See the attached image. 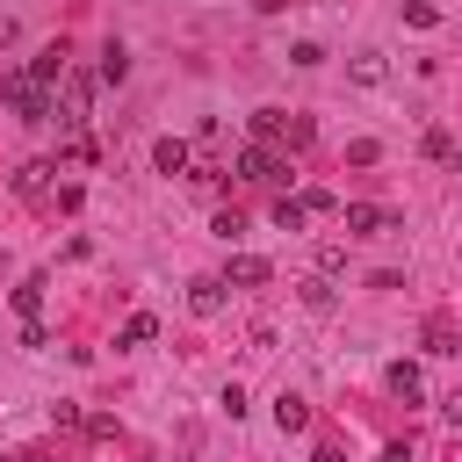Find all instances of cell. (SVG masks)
<instances>
[{"label":"cell","mask_w":462,"mask_h":462,"mask_svg":"<svg viewBox=\"0 0 462 462\" xmlns=\"http://www.w3.org/2000/svg\"><path fill=\"white\" fill-rule=\"evenodd\" d=\"M0 101L22 116V123H51V108H58V94L29 72V65H14V72H0Z\"/></svg>","instance_id":"6da1fadb"},{"label":"cell","mask_w":462,"mask_h":462,"mask_svg":"<svg viewBox=\"0 0 462 462\" xmlns=\"http://www.w3.org/2000/svg\"><path fill=\"white\" fill-rule=\"evenodd\" d=\"M238 180H253V188H274V180H289V159L274 152V144H238Z\"/></svg>","instance_id":"7a4b0ae2"},{"label":"cell","mask_w":462,"mask_h":462,"mask_svg":"<svg viewBox=\"0 0 462 462\" xmlns=\"http://www.w3.org/2000/svg\"><path fill=\"white\" fill-rule=\"evenodd\" d=\"M339 224H346L354 238H383V231H397V209H383V202H346Z\"/></svg>","instance_id":"3957f363"},{"label":"cell","mask_w":462,"mask_h":462,"mask_svg":"<svg viewBox=\"0 0 462 462\" xmlns=\"http://www.w3.org/2000/svg\"><path fill=\"white\" fill-rule=\"evenodd\" d=\"M94 87H101V79H87V72H72V79H65V116H58L65 130H79V123H87V108H94Z\"/></svg>","instance_id":"277c9868"},{"label":"cell","mask_w":462,"mask_h":462,"mask_svg":"<svg viewBox=\"0 0 462 462\" xmlns=\"http://www.w3.org/2000/svg\"><path fill=\"white\" fill-rule=\"evenodd\" d=\"M267 274H274V267H267L260 253H231V260H224V289H260Z\"/></svg>","instance_id":"5b68a950"},{"label":"cell","mask_w":462,"mask_h":462,"mask_svg":"<svg viewBox=\"0 0 462 462\" xmlns=\"http://www.w3.org/2000/svg\"><path fill=\"white\" fill-rule=\"evenodd\" d=\"M188 310H195V318H217V310H224V274L188 282Z\"/></svg>","instance_id":"8992f818"},{"label":"cell","mask_w":462,"mask_h":462,"mask_svg":"<svg viewBox=\"0 0 462 462\" xmlns=\"http://www.w3.org/2000/svg\"><path fill=\"white\" fill-rule=\"evenodd\" d=\"M152 166H159V173H188V166H195L188 137H159V144H152Z\"/></svg>","instance_id":"52a82bcc"},{"label":"cell","mask_w":462,"mask_h":462,"mask_svg":"<svg viewBox=\"0 0 462 462\" xmlns=\"http://www.w3.org/2000/svg\"><path fill=\"white\" fill-rule=\"evenodd\" d=\"M51 173H58L51 159H29V166L14 173V195H29V202H43V195H51Z\"/></svg>","instance_id":"ba28073f"},{"label":"cell","mask_w":462,"mask_h":462,"mask_svg":"<svg viewBox=\"0 0 462 462\" xmlns=\"http://www.w3.org/2000/svg\"><path fill=\"white\" fill-rule=\"evenodd\" d=\"M29 72H36V79H43L51 94H58V79H65V43H51V51H36V58H29Z\"/></svg>","instance_id":"9c48e42d"},{"label":"cell","mask_w":462,"mask_h":462,"mask_svg":"<svg viewBox=\"0 0 462 462\" xmlns=\"http://www.w3.org/2000/svg\"><path fill=\"white\" fill-rule=\"evenodd\" d=\"M274 426H282V433H303V426H310V404L282 390V397H274Z\"/></svg>","instance_id":"30bf717a"},{"label":"cell","mask_w":462,"mask_h":462,"mask_svg":"<svg viewBox=\"0 0 462 462\" xmlns=\"http://www.w3.org/2000/svg\"><path fill=\"white\" fill-rule=\"evenodd\" d=\"M144 339H159V318H152V310H137V318H123V332H116V346H144Z\"/></svg>","instance_id":"8fae6325"},{"label":"cell","mask_w":462,"mask_h":462,"mask_svg":"<svg viewBox=\"0 0 462 462\" xmlns=\"http://www.w3.org/2000/svg\"><path fill=\"white\" fill-rule=\"evenodd\" d=\"M390 397H404V404H419V397H426V383H419V368H411V361H397V368H390Z\"/></svg>","instance_id":"7c38bea8"},{"label":"cell","mask_w":462,"mask_h":462,"mask_svg":"<svg viewBox=\"0 0 462 462\" xmlns=\"http://www.w3.org/2000/svg\"><path fill=\"white\" fill-rule=\"evenodd\" d=\"M274 224H282V231H303V224H310L303 195H282V202H274Z\"/></svg>","instance_id":"4fadbf2b"},{"label":"cell","mask_w":462,"mask_h":462,"mask_svg":"<svg viewBox=\"0 0 462 462\" xmlns=\"http://www.w3.org/2000/svg\"><path fill=\"white\" fill-rule=\"evenodd\" d=\"M43 289H51V282H43V274H29V282L14 289V310H22V318H36V310H43Z\"/></svg>","instance_id":"5bb4252c"},{"label":"cell","mask_w":462,"mask_h":462,"mask_svg":"<svg viewBox=\"0 0 462 462\" xmlns=\"http://www.w3.org/2000/svg\"><path fill=\"white\" fill-rule=\"evenodd\" d=\"M123 72H130V51H123V43H108V51H101V72H94V79H108V87H116Z\"/></svg>","instance_id":"9a60e30c"},{"label":"cell","mask_w":462,"mask_h":462,"mask_svg":"<svg viewBox=\"0 0 462 462\" xmlns=\"http://www.w3.org/2000/svg\"><path fill=\"white\" fill-rule=\"evenodd\" d=\"M282 130H289V116H282V108H253V137H260V144H267V137H282Z\"/></svg>","instance_id":"2e32d148"},{"label":"cell","mask_w":462,"mask_h":462,"mask_svg":"<svg viewBox=\"0 0 462 462\" xmlns=\"http://www.w3.org/2000/svg\"><path fill=\"white\" fill-rule=\"evenodd\" d=\"M426 354H455V325L448 318H426Z\"/></svg>","instance_id":"e0dca14e"},{"label":"cell","mask_w":462,"mask_h":462,"mask_svg":"<svg viewBox=\"0 0 462 462\" xmlns=\"http://www.w3.org/2000/svg\"><path fill=\"white\" fill-rule=\"evenodd\" d=\"M354 79L375 87V79H383V51H361V58H354Z\"/></svg>","instance_id":"ac0fdd59"},{"label":"cell","mask_w":462,"mask_h":462,"mask_svg":"<svg viewBox=\"0 0 462 462\" xmlns=\"http://www.w3.org/2000/svg\"><path fill=\"white\" fill-rule=\"evenodd\" d=\"M419 152H426V159H455V137H448V130H426Z\"/></svg>","instance_id":"d6986e66"},{"label":"cell","mask_w":462,"mask_h":462,"mask_svg":"<svg viewBox=\"0 0 462 462\" xmlns=\"http://www.w3.org/2000/svg\"><path fill=\"white\" fill-rule=\"evenodd\" d=\"M303 303H310V310H332V282H325V274H318V282H303Z\"/></svg>","instance_id":"ffe728a7"},{"label":"cell","mask_w":462,"mask_h":462,"mask_svg":"<svg viewBox=\"0 0 462 462\" xmlns=\"http://www.w3.org/2000/svg\"><path fill=\"white\" fill-rule=\"evenodd\" d=\"M238 231H245V217H238V209H217V238H224V245H231V238H238Z\"/></svg>","instance_id":"44dd1931"},{"label":"cell","mask_w":462,"mask_h":462,"mask_svg":"<svg viewBox=\"0 0 462 462\" xmlns=\"http://www.w3.org/2000/svg\"><path fill=\"white\" fill-rule=\"evenodd\" d=\"M440 411H448V426H462V383H455V390L440 397Z\"/></svg>","instance_id":"7402d4cb"},{"label":"cell","mask_w":462,"mask_h":462,"mask_svg":"<svg viewBox=\"0 0 462 462\" xmlns=\"http://www.w3.org/2000/svg\"><path fill=\"white\" fill-rule=\"evenodd\" d=\"M7 462H51V455H36V448H22V455H7Z\"/></svg>","instance_id":"603a6c76"},{"label":"cell","mask_w":462,"mask_h":462,"mask_svg":"<svg viewBox=\"0 0 462 462\" xmlns=\"http://www.w3.org/2000/svg\"><path fill=\"white\" fill-rule=\"evenodd\" d=\"M310 462H339V448H318V455H310Z\"/></svg>","instance_id":"cb8c5ba5"},{"label":"cell","mask_w":462,"mask_h":462,"mask_svg":"<svg viewBox=\"0 0 462 462\" xmlns=\"http://www.w3.org/2000/svg\"><path fill=\"white\" fill-rule=\"evenodd\" d=\"M0 43H14V22H0Z\"/></svg>","instance_id":"d4e9b609"},{"label":"cell","mask_w":462,"mask_h":462,"mask_svg":"<svg viewBox=\"0 0 462 462\" xmlns=\"http://www.w3.org/2000/svg\"><path fill=\"white\" fill-rule=\"evenodd\" d=\"M455 166H462V144H455Z\"/></svg>","instance_id":"484cf974"}]
</instances>
